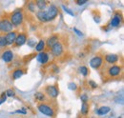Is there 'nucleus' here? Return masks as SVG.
<instances>
[{
  "mask_svg": "<svg viewBox=\"0 0 124 118\" xmlns=\"http://www.w3.org/2000/svg\"><path fill=\"white\" fill-rule=\"evenodd\" d=\"M23 18H24V15L22 13V11L20 10H17L16 12H14L12 15H11V23L13 26L17 27V26H20L23 22Z\"/></svg>",
  "mask_w": 124,
  "mask_h": 118,
  "instance_id": "nucleus-1",
  "label": "nucleus"
},
{
  "mask_svg": "<svg viewBox=\"0 0 124 118\" xmlns=\"http://www.w3.org/2000/svg\"><path fill=\"white\" fill-rule=\"evenodd\" d=\"M58 14V10L54 5H51L47 11H44V20L45 22L54 20Z\"/></svg>",
  "mask_w": 124,
  "mask_h": 118,
  "instance_id": "nucleus-2",
  "label": "nucleus"
},
{
  "mask_svg": "<svg viewBox=\"0 0 124 118\" xmlns=\"http://www.w3.org/2000/svg\"><path fill=\"white\" fill-rule=\"evenodd\" d=\"M38 111L43 113L44 115L49 116V117H53L54 115V111L53 110L52 107H50L47 104H39L38 105Z\"/></svg>",
  "mask_w": 124,
  "mask_h": 118,
  "instance_id": "nucleus-3",
  "label": "nucleus"
},
{
  "mask_svg": "<svg viewBox=\"0 0 124 118\" xmlns=\"http://www.w3.org/2000/svg\"><path fill=\"white\" fill-rule=\"evenodd\" d=\"M13 28H14V26L12 25V23L9 19L5 18V19L0 20V31L9 33L13 30Z\"/></svg>",
  "mask_w": 124,
  "mask_h": 118,
  "instance_id": "nucleus-4",
  "label": "nucleus"
},
{
  "mask_svg": "<svg viewBox=\"0 0 124 118\" xmlns=\"http://www.w3.org/2000/svg\"><path fill=\"white\" fill-rule=\"evenodd\" d=\"M52 53L54 55V56H60L62 53H63V46L61 43L57 42L56 44H54L52 48Z\"/></svg>",
  "mask_w": 124,
  "mask_h": 118,
  "instance_id": "nucleus-5",
  "label": "nucleus"
},
{
  "mask_svg": "<svg viewBox=\"0 0 124 118\" xmlns=\"http://www.w3.org/2000/svg\"><path fill=\"white\" fill-rule=\"evenodd\" d=\"M46 92L51 96V97H53V98L57 97V96H58V93H59L58 88H56L55 86H54V85H52V86H48V87L46 88Z\"/></svg>",
  "mask_w": 124,
  "mask_h": 118,
  "instance_id": "nucleus-6",
  "label": "nucleus"
},
{
  "mask_svg": "<svg viewBox=\"0 0 124 118\" xmlns=\"http://www.w3.org/2000/svg\"><path fill=\"white\" fill-rule=\"evenodd\" d=\"M102 62H103V59L101 58L100 56H94L91 59L90 61V65L91 67L93 69H98L101 65H102Z\"/></svg>",
  "mask_w": 124,
  "mask_h": 118,
  "instance_id": "nucleus-7",
  "label": "nucleus"
},
{
  "mask_svg": "<svg viewBox=\"0 0 124 118\" xmlns=\"http://www.w3.org/2000/svg\"><path fill=\"white\" fill-rule=\"evenodd\" d=\"M27 42V35L25 33H19L17 36H16V45L17 47H20V46H23Z\"/></svg>",
  "mask_w": 124,
  "mask_h": 118,
  "instance_id": "nucleus-8",
  "label": "nucleus"
},
{
  "mask_svg": "<svg viewBox=\"0 0 124 118\" xmlns=\"http://www.w3.org/2000/svg\"><path fill=\"white\" fill-rule=\"evenodd\" d=\"M16 31H11L9 33H7L5 35V38H6V41H7V45H13L16 42Z\"/></svg>",
  "mask_w": 124,
  "mask_h": 118,
  "instance_id": "nucleus-9",
  "label": "nucleus"
},
{
  "mask_svg": "<svg viewBox=\"0 0 124 118\" xmlns=\"http://www.w3.org/2000/svg\"><path fill=\"white\" fill-rule=\"evenodd\" d=\"M36 59H37V61L40 64L45 65V64H47V62L49 61V55H48L47 52H39L37 54V56H36Z\"/></svg>",
  "mask_w": 124,
  "mask_h": 118,
  "instance_id": "nucleus-10",
  "label": "nucleus"
},
{
  "mask_svg": "<svg viewBox=\"0 0 124 118\" xmlns=\"http://www.w3.org/2000/svg\"><path fill=\"white\" fill-rule=\"evenodd\" d=\"M14 58V53L12 51L8 50V51H5L3 53H2V59L3 61H5L6 63H10Z\"/></svg>",
  "mask_w": 124,
  "mask_h": 118,
  "instance_id": "nucleus-11",
  "label": "nucleus"
},
{
  "mask_svg": "<svg viewBox=\"0 0 124 118\" xmlns=\"http://www.w3.org/2000/svg\"><path fill=\"white\" fill-rule=\"evenodd\" d=\"M121 73V67H119V66H113V67H111L110 69H109L108 71V74L110 76H117V75H119Z\"/></svg>",
  "mask_w": 124,
  "mask_h": 118,
  "instance_id": "nucleus-12",
  "label": "nucleus"
},
{
  "mask_svg": "<svg viewBox=\"0 0 124 118\" xmlns=\"http://www.w3.org/2000/svg\"><path fill=\"white\" fill-rule=\"evenodd\" d=\"M120 24H121V16L119 15H115V16L112 18L111 22H110V26H111V27H114V28L118 27Z\"/></svg>",
  "mask_w": 124,
  "mask_h": 118,
  "instance_id": "nucleus-13",
  "label": "nucleus"
},
{
  "mask_svg": "<svg viewBox=\"0 0 124 118\" xmlns=\"http://www.w3.org/2000/svg\"><path fill=\"white\" fill-rule=\"evenodd\" d=\"M105 60H106V62L107 63H110V64H114V63H116V62H117L118 61V56L116 55V54H107L106 56H105Z\"/></svg>",
  "mask_w": 124,
  "mask_h": 118,
  "instance_id": "nucleus-14",
  "label": "nucleus"
},
{
  "mask_svg": "<svg viewBox=\"0 0 124 118\" xmlns=\"http://www.w3.org/2000/svg\"><path fill=\"white\" fill-rule=\"evenodd\" d=\"M58 42V36L57 35H53L51 37H49V39L47 40V46L51 49L54 44H56Z\"/></svg>",
  "mask_w": 124,
  "mask_h": 118,
  "instance_id": "nucleus-15",
  "label": "nucleus"
},
{
  "mask_svg": "<svg viewBox=\"0 0 124 118\" xmlns=\"http://www.w3.org/2000/svg\"><path fill=\"white\" fill-rule=\"evenodd\" d=\"M110 111H111V109H110L109 107H107V106H103V107H100V108L96 111V113H97V115L102 116V115L107 114Z\"/></svg>",
  "mask_w": 124,
  "mask_h": 118,
  "instance_id": "nucleus-16",
  "label": "nucleus"
},
{
  "mask_svg": "<svg viewBox=\"0 0 124 118\" xmlns=\"http://www.w3.org/2000/svg\"><path fill=\"white\" fill-rule=\"evenodd\" d=\"M34 4H35V6L39 9V11H44V9L46 8V6H47V2L44 1V0H37Z\"/></svg>",
  "mask_w": 124,
  "mask_h": 118,
  "instance_id": "nucleus-17",
  "label": "nucleus"
},
{
  "mask_svg": "<svg viewBox=\"0 0 124 118\" xmlns=\"http://www.w3.org/2000/svg\"><path fill=\"white\" fill-rule=\"evenodd\" d=\"M23 74H24V71H23L22 69H17V70H16V71L13 73V78H14V79H18V78H20Z\"/></svg>",
  "mask_w": 124,
  "mask_h": 118,
  "instance_id": "nucleus-18",
  "label": "nucleus"
},
{
  "mask_svg": "<svg viewBox=\"0 0 124 118\" xmlns=\"http://www.w3.org/2000/svg\"><path fill=\"white\" fill-rule=\"evenodd\" d=\"M45 49V42L43 41V40H40L36 46H35V50L37 51V52H42V51Z\"/></svg>",
  "mask_w": 124,
  "mask_h": 118,
  "instance_id": "nucleus-19",
  "label": "nucleus"
},
{
  "mask_svg": "<svg viewBox=\"0 0 124 118\" xmlns=\"http://www.w3.org/2000/svg\"><path fill=\"white\" fill-rule=\"evenodd\" d=\"M34 97H35V99H36L37 101H40V102H42V101H44V100H45V95H44L42 92H40V91L35 92Z\"/></svg>",
  "mask_w": 124,
  "mask_h": 118,
  "instance_id": "nucleus-20",
  "label": "nucleus"
},
{
  "mask_svg": "<svg viewBox=\"0 0 124 118\" xmlns=\"http://www.w3.org/2000/svg\"><path fill=\"white\" fill-rule=\"evenodd\" d=\"M88 111H89V106L87 103H83L81 106V113L86 115L88 113Z\"/></svg>",
  "mask_w": 124,
  "mask_h": 118,
  "instance_id": "nucleus-21",
  "label": "nucleus"
},
{
  "mask_svg": "<svg viewBox=\"0 0 124 118\" xmlns=\"http://www.w3.org/2000/svg\"><path fill=\"white\" fill-rule=\"evenodd\" d=\"M79 73L82 74V75H84V76H87V74H88V69H87V67H85V66L79 67Z\"/></svg>",
  "mask_w": 124,
  "mask_h": 118,
  "instance_id": "nucleus-22",
  "label": "nucleus"
},
{
  "mask_svg": "<svg viewBox=\"0 0 124 118\" xmlns=\"http://www.w3.org/2000/svg\"><path fill=\"white\" fill-rule=\"evenodd\" d=\"M6 46H7V41H6L5 35H1L0 36V47L3 48V47H6Z\"/></svg>",
  "mask_w": 124,
  "mask_h": 118,
  "instance_id": "nucleus-23",
  "label": "nucleus"
},
{
  "mask_svg": "<svg viewBox=\"0 0 124 118\" xmlns=\"http://www.w3.org/2000/svg\"><path fill=\"white\" fill-rule=\"evenodd\" d=\"M5 93H6V95H7V96H9V97H14V96L16 95L15 90H14V89H12V88L7 89V90L5 91Z\"/></svg>",
  "mask_w": 124,
  "mask_h": 118,
  "instance_id": "nucleus-24",
  "label": "nucleus"
},
{
  "mask_svg": "<svg viewBox=\"0 0 124 118\" xmlns=\"http://www.w3.org/2000/svg\"><path fill=\"white\" fill-rule=\"evenodd\" d=\"M62 8H63V10H64V12H65V13H67L68 15H72V16H75L74 12H73V11H71L69 8H67V7H66V6H64V5H62Z\"/></svg>",
  "mask_w": 124,
  "mask_h": 118,
  "instance_id": "nucleus-25",
  "label": "nucleus"
},
{
  "mask_svg": "<svg viewBox=\"0 0 124 118\" xmlns=\"http://www.w3.org/2000/svg\"><path fill=\"white\" fill-rule=\"evenodd\" d=\"M27 43H28V46L31 47V48L36 46V41L34 39H27Z\"/></svg>",
  "mask_w": 124,
  "mask_h": 118,
  "instance_id": "nucleus-26",
  "label": "nucleus"
},
{
  "mask_svg": "<svg viewBox=\"0 0 124 118\" xmlns=\"http://www.w3.org/2000/svg\"><path fill=\"white\" fill-rule=\"evenodd\" d=\"M28 9L31 11V13L35 12V4H34L33 2H30V3L28 4Z\"/></svg>",
  "mask_w": 124,
  "mask_h": 118,
  "instance_id": "nucleus-27",
  "label": "nucleus"
},
{
  "mask_svg": "<svg viewBox=\"0 0 124 118\" xmlns=\"http://www.w3.org/2000/svg\"><path fill=\"white\" fill-rule=\"evenodd\" d=\"M68 88H70L71 90H77V88H78V86H77V84H76V83H73V82H71V83H69V85H68Z\"/></svg>",
  "mask_w": 124,
  "mask_h": 118,
  "instance_id": "nucleus-28",
  "label": "nucleus"
},
{
  "mask_svg": "<svg viewBox=\"0 0 124 118\" xmlns=\"http://www.w3.org/2000/svg\"><path fill=\"white\" fill-rule=\"evenodd\" d=\"M6 100H7V95H6L5 91H4L2 93V95H1V97H0V105L2 103H4V102H6Z\"/></svg>",
  "mask_w": 124,
  "mask_h": 118,
  "instance_id": "nucleus-29",
  "label": "nucleus"
},
{
  "mask_svg": "<svg viewBox=\"0 0 124 118\" xmlns=\"http://www.w3.org/2000/svg\"><path fill=\"white\" fill-rule=\"evenodd\" d=\"M80 99H81V101H82L83 103H86V102L88 101V96H87V94H82V95L80 96Z\"/></svg>",
  "mask_w": 124,
  "mask_h": 118,
  "instance_id": "nucleus-30",
  "label": "nucleus"
},
{
  "mask_svg": "<svg viewBox=\"0 0 124 118\" xmlns=\"http://www.w3.org/2000/svg\"><path fill=\"white\" fill-rule=\"evenodd\" d=\"M89 85H90L93 88H95L96 87H97V84H96L94 81H93V80H90V81H89Z\"/></svg>",
  "mask_w": 124,
  "mask_h": 118,
  "instance_id": "nucleus-31",
  "label": "nucleus"
},
{
  "mask_svg": "<svg viewBox=\"0 0 124 118\" xmlns=\"http://www.w3.org/2000/svg\"><path fill=\"white\" fill-rule=\"evenodd\" d=\"M16 113H22V114H26V113H27V111H26V109H25V108H23L22 110H17V111H16Z\"/></svg>",
  "mask_w": 124,
  "mask_h": 118,
  "instance_id": "nucleus-32",
  "label": "nucleus"
},
{
  "mask_svg": "<svg viewBox=\"0 0 124 118\" xmlns=\"http://www.w3.org/2000/svg\"><path fill=\"white\" fill-rule=\"evenodd\" d=\"M87 1H88V0H78V1H77V4L81 6V5L86 4V3H87Z\"/></svg>",
  "mask_w": 124,
  "mask_h": 118,
  "instance_id": "nucleus-33",
  "label": "nucleus"
},
{
  "mask_svg": "<svg viewBox=\"0 0 124 118\" xmlns=\"http://www.w3.org/2000/svg\"><path fill=\"white\" fill-rule=\"evenodd\" d=\"M74 31H75L78 35H79V36H82V35H83V33H82V32H81L78 29H77V28H74Z\"/></svg>",
  "mask_w": 124,
  "mask_h": 118,
  "instance_id": "nucleus-34",
  "label": "nucleus"
},
{
  "mask_svg": "<svg viewBox=\"0 0 124 118\" xmlns=\"http://www.w3.org/2000/svg\"><path fill=\"white\" fill-rule=\"evenodd\" d=\"M94 21L97 22V23H99V22H100V19H99L98 17H94Z\"/></svg>",
  "mask_w": 124,
  "mask_h": 118,
  "instance_id": "nucleus-35",
  "label": "nucleus"
},
{
  "mask_svg": "<svg viewBox=\"0 0 124 118\" xmlns=\"http://www.w3.org/2000/svg\"><path fill=\"white\" fill-rule=\"evenodd\" d=\"M118 118H122V117H121V116H120V117H118Z\"/></svg>",
  "mask_w": 124,
  "mask_h": 118,
  "instance_id": "nucleus-36",
  "label": "nucleus"
}]
</instances>
